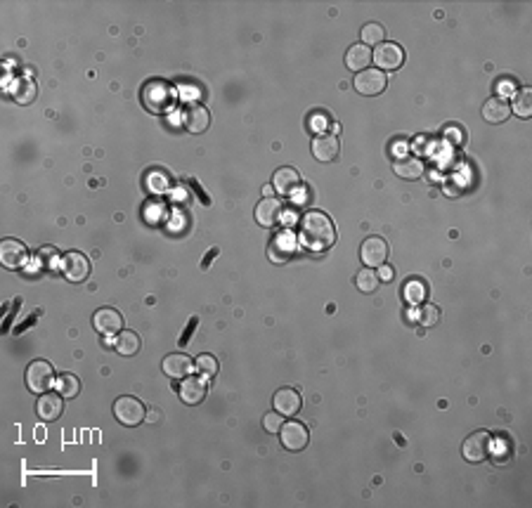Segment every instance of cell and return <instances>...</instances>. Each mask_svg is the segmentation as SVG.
<instances>
[{"mask_svg": "<svg viewBox=\"0 0 532 508\" xmlns=\"http://www.w3.org/2000/svg\"><path fill=\"white\" fill-rule=\"evenodd\" d=\"M329 126H331V121H329V116H327V114H322V112H315L313 116H310V128H313L315 133L324 135V130H327Z\"/></svg>", "mask_w": 532, "mask_h": 508, "instance_id": "obj_37", "label": "cell"}, {"mask_svg": "<svg viewBox=\"0 0 532 508\" xmlns=\"http://www.w3.org/2000/svg\"><path fill=\"white\" fill-rule=\"evenodd\" d=\"M272 194H274V187H272V184H265V187H262V196L270 199Z\"/></svg>", "mask_w": 532, "mask_h": 508, "instance_id": "obj_40", "label": "cell"}, {"mask_svg": "<svg viewBox=\"0 0 532 508\" xmlns=\"http://www.w3.org/2000/svg\"><path fill=\"white\" fill-rule=\"evenodd\" d=\"M52 383H54L52 367L43 360L31 362L29 369H26V386H29L31 393L43 395V393H47V388H52Z\"/></svg>", "mask_w": 532, "mask_h": 508, "instance_id": "obj_5", "label": "cell"}, {"mask_svg": "<svg viewBox=\"0 0 532 508\" xmlns=\"http://www.w3.org/2000/svg\"><path fill=\"white\" fill-rule=\"evenodd\" d=\"M338 152H341V142H338L336 135H317L315 142H313V154L317 161H334Z\"/></svg>", "mask_w": 532, "mask_h": 508, "instance_id": "obj_18", "label": "cell"}, {"mask_svg": "<svg viewBox=\"0 0 532 508\" xmlns=\"http://www.w3.org/2000/svg\"><path fill=\"white\" fill-rule=\"evenodd\" d=\"M62 263H59V256H57V251L54 249H40L38 251V267L40 270H54V267H59Z\"/></svg>", "mask_w": 532, "mask_h": 508, "instance_id": "obj_34", "label": "cell"}, {"mask_svg": "<svg viewBox=\"0 0 532 508\" xmlns=\"http://www.w3.org/2000/svg\"><path fill=\"white\" fill-rule=\"evenodd\" d=\"M371 61H374L381 71H395V69L403 66L405 50L398 43H381L371 52Z\"/></svg>", "mask_w": 532, "mask_h": 508, "instance_id": "obj_8", "label": "cell"}, {"mask_svg": "<svg viewBox=\"0 0 532 508\" xmlns=\"http://www.w3.org/2000/svg\"><path fill=\"white\" fill-rule=\"evenodd\" d=\"M163 374L170 376V379H187V376L195 372V365H192V360L185 353H173L163 360Z\"/></svg>", "mask_w": 532, "mask_h": 508, "instance_id": "obj_15", "label": "cell"}, {"mask_svg": "<svg viewBox=\"0 0 532 508\" xmlns=\"http://www.w3.org/2000/svg\"><path fill=\"white\" fill-rule=\"evenodd\" d=\"M445 137H450L452 144H464L466 142V133H464V128H461V126H450L445 130Z\"/></svg>", "mask_w": 532, "mask_h": 508, "instance_id": "obj_38", "label": "cell"}, {"mask_svg": "<svg viewBox=\"0 0 532 508\" xmlns=\"http://www.w3.org/2000/svg\"><path fill=\"white\" fill-rule=\"evenodd\" d=\"M393 170L403 180H419L424 175V161L417 159V156H405V159H398L393 163Z\"/></svg>", "mask_w": 532, "mask_h": 508, "instance_id": "obj_24", "label": "cell"}, {"mask_svg": "<svg viewBox=\"0 0 532 508\" xmlns=\"http://www.w3.org/2000/svg\"><path fill=\"white\" fill-rule=\"evenodd\" d=\"M255 220H258L260 228H274L282 220V203L279 199H262V201L255 206Z\"/></svg>", "mask_w": 532, "mask_h": 508, "instance_id": "obj_17", "label": "cell"}, {"mask_svg": "<svg viewBox=\"0 0 532 508\" xmlns=\"http://www.w3.org/2000/svg\"><path fill=\"white\" fill-rule=\"evenodd\" d=\"M378 281H393V277H395V272H393V267L391 265H381V267H378Z\"/></svg>", "mask_w": 532, "mask_h": 508, "instance_id": "obj_39", "label": "cell"}, {"mask_svg": "<svg viewBox=\"0 0 532 508\" xmlns=\"http://www.w3.org/2000/svg\"><path fill=\"white\" fill-rule=\"evenodd\" d=\"M272 407L282 416H296L301 411V395L294 388H279L272 397Z\"/></svg>", "mask_w": 532, "mask_h": 508, "instance_id": "obj_16", "label": "cell"}, {"mask_svg": "<svg viewBox=\"0 0 532 508\" xmlns=\"http://www.w3.org/2000/svg\"><path fill=\"white\" fill-rule=\"evenodd\" d=\"M36 95H38V88L33 81H22V83L15 85V100L19 105H31V102L36 100Z\"/></svg>", "mask_w": 532, "mask_h": 508, "instance_id": "obj_30", "label": "cell"}, {"mask_svg": "<svg viewBox=\"0 0 532 508\" xmlns=\"http://www.w3.org/2000/svg\"><path fill=\"white\" fill-rule=\"evenodd\" d=\"M183 121H185V128H187L190 133L202 135L211 126V112L204 105H190L187 109H185Z\"/></svg>", "mask_w": 532, "mask_h": 508, "instance_id": "obj_14", "label": "cell"}, {"mask_svg": "<svg viewBox=\"0 0 532 508\" xmlns=\"http://www.w3.org/2000/svg\"><path fill=\"white\" fill-rule=\"evenodd\" d=\"M206 393H209L206 383L202 379H195V376H187V379H183V383H180V397H183L185 404L204 402Z\"/></svg>", "mask_w": 532, "mask_h": 508, "instance_id": "obj_21", "label": "cell"}, {"mask_svg": "<svg viewBox=\"0 0 532 508\" xmlns=\"http://www.w3.org/2000/svg\"><path fill=\"white\" fill-rule=\"evenodd\" d=\"M440 321V310L435 305H424L419 310V324L421 326H435Z\"/></svg>", "mask_w": 532, "mask_h": 508, "instance_id": "obj_35", "label": "cell"}, {"mask_svg": "<svg viewBox=\"0 0 532 508\" xmlns=\"http://www.w3.org/2000/svg\"><path fill=\"white\" fill-rule=\"evenodd\" d=\"M282 423H284V416H282L279 411L265 414V418H262V428H265L267 432H279L282 430Z\"/></svg>", "mask_w": 532, "mask_h": 508, "instance_id": "obj_36", "label": "cell"}, {"mask_svg": "<svg viewBox=\"0 0 532 508\" xmlns=\"http://www.w3.org/2000/svg\"><path fill=\"white\" fill-rule=\"evenodd\" d=\"M282 444L289 449V451H301L306 449L308 444V428L299 421H289V423H282Z\"/></svg>", "mask_w": 532, "mask_h": 508, "instance_id": "obj_13", "label": "cell"}, {"mask_svg": "<svg viewBox=\"0 0 532 508\" xmlns=\"http://www.w3.org/2000/svg\"><path fill=\"white\" fill-rule=\"evenodd\" d=\"M170 187V180L168 175L163 173V170H149L147 173V189L154 191V194H161Z\"/></svg>", "mask_w": 532, "mask_h": 508, "instance_id": "obj_31", "label": "cell"}, {"mask_svg": "<svg viewBox=\"0 0 532 508\" xmlns=\"http://www.w3.org/2000/svg\"><path fill=\"white\" fill-rule=\"evenodd\" d=\"M386 29L381 24H367L362 29V45H381Z\"/></svg>", "mask_w": 532, "mask_h": 508, "instance_id": "obj_33", "label": "cell"}, {"mask_svg": "<svg viewBox=\"0 0 532 508\" xmlns=\"http://www.w3.org/2000/svg\"><path fill=\"white\" fill-rule=\"evenodd\" d=\"M360 258L364 260V265L371 267V270H374V267H381L386 260H388V244H386V239L367 237L362 242Z\"/></svg>", "mask_w": 532, "mask_h": 508, "instance_id": "obj_10", "label": "cell"}, {"mask_svg": "<svg viewBox=\"0 0 532 508\" xmlns=\"http://www.w3.org/2000/svg\"><path fill=\"white\" fill-rule=\"evenodd\" d=\"M296 249H299V239L294 237V232L282 230L272 237L270 246H267V256H270L272 263H287L296 253Z\"/></svg>", "mask_w": 532, "mask_h": 508, "instance_id": "obj_6", "label": "cell"}, {"mask_svg": "<svg viewBox=\"0 0 532 508\" xmlns=\"http://www.w3.org/2000/svg\"><path fill=\"white\" fill-rule=\"evenodd\" d=\"M140 345H142V341H140V336H137L135 331H121L119 336H116V341H114L116 353L123 355V357L137 355V353H140Z\"/></svg>", "mask_w": 532, "mask_h": 508, "instance_id": "obj_25", "label": "cell"}, {"mask_svg": "<svg viewBox=\"0 0 532 508\" xmlns=\"http://www.w3.org/2000/svg\"><path fill=\"white\" fill-rule=\"evenodd\" d=\"M195 367H197V372L204 376V379H213V376L218 374V360H216L213 355H202V357H197Z\"/></svg>", "mask_w": 532, "mask_h": 508, "instance_id": "obj_32", "label": "cell"}, {"mask_svg": "<svg viewBox=\"0 0 532 508\" xmlns=\"http://www.w3.org/2000/svg\"><path fill=\"white\" fill-rule=\"evenodd\" d=\"M511 116V105L504 98H492L482 105V119L487 123H504Z\"/></svg>", "mask_w": 532, "mask_h": 508, "instance_id": "obj_22", "label": "cell"}, {"mask_svg": "<svg viewBox=\"0 0 532 508\" xmlns=\"http://www.w3.org/2000/svg\"><path fill=\"white\" fill-rule=\"evenodd\" d=\"M62 395H54V393H43L40 395V400L36 404V411H38V418L45 423H52L57 421L62 416Z\"/></svg>", "mask_w": 532, "mask_h": 508, "instance_id": "obj_20", "label": "cell"}, {"mask_svg": "<svg viewBox=\"0 0 532 508\" xmlns=\"http://www.w3.org/2000/svg\"><path fill=\"white\" fill-rule=\"evenodd\" d=\"M511 112L521 119H530L532 116V90L530 88H523L521 93L514 98V105H511Z\"/></svg>", "mask_w": 532, "mask_h": 508, "instance_id": "obj_28", "label": "cell"}, {"mask_svg": "<svg viewBox=\"0 0 532 508\" xmlns=\"http://www.w3.org/2000/svg\"><path fill=\"white\" fill-rule=\"evenodd\" d=\"M403 293H405L407 303L419 305V303H424V300L428 298V286H426L424 279H417V277H414V279H410V281L405 284Z\"/></svg>", "mask_w": 532, "mask_h": 508, "instance_id": "obj_26", "label": "cell"}, {"mask_svg": "<svg viewBox=\"0 0 532 508\" xmlns=\"http://www.w3.org/2000/svg\"><path fill=\"white\" fill-rule=\"evenodd\" d=\"M355 90L360 95H367V98H374V95H381L386 90V85H388V81H386V73L381 69H364L355 76Z\"/></svg>", "mask_w": 532, "mask_h": 508, "instance_id": "obj_7", "label": "cell"}, {"mask_svg": "<svg viewBox=\"0 0 532 508\" xmlns=\"http://www.w3.org/2000/svg\"><path fill=\"white\" fill-rule=\"evenodd\" d=\"M62 272H64V277L69 281H74V284H79V281H86L88 274H91V260H88L83 253H66L64 258H62Z\"/></svg>", "mask_w": 532, "mask_h": 508, "instance_id": "obj_11", "label": "cell"}, {"mask_svg": "<svg viewBox=\"0 0 532 508\" xmlns=\"http://www.w3.org/2000/svg\"><path fill=\"white\" fill-rule=\"evenodd\" d=\"M54 388H57V393L62 397H66V400H71V397L79 395L81 390V381L76 379L74 374H59V379L54 381Z\"/></svg>", "mask_w": 532, "mask_h": 508, "instance_id": "obj_27", "label": "cell"}, {"mask_svg": "<svg viewBox=\"0 0 532 508\" xmlns=\"http://www.w3.org/2000/svg\"><path fill=\"white\" fill-rule=\"evenodd\" d=\"M178 102L175 88L168 85L166 81H149L142 88V105L151 114H168Z\"/></svg>", "mask_w": 532, "mask_h": 508, "instance_id": "obj_2", "label": "cell"}, {"mask_svg": "<svg viewBox=\"0 0 532 508\" xmlns=\"http://www.w3.org/2000/svg\"><path fill=\"white\" fill-rule=\"evenodd\" d=\"M272 187H274V191H279V194H284V196L294 194V191L301 187L299 170H294V168H289V166L279 168L277 173H274V177H272Z\"/></svg>", "mask_w": 532, "mask_h": 508, "instance_id": "obj_19", "label": "cell"}, {"mask_svg": "<svg viewBox=\"0 0 532 508\" xmlns=\"http://www.w3.org/2000/svg\"><path fill=\"white\" fill-rule=\"evenodd\" d=\"M355 284L362 293H374L378 288V274L371 270V267H364V270H360V274L355 277Z\"/></svg>", "mask_w": 532, "mask_h": 508, "instance_id": "obj_29", "label": "cell"}, {"mask_svg": "<svg viewBox=\"0 0 532 508\" xmlns=\"http://www.w3.org/2000/svg\"><path fill=\"white\" fill-rule=\"evenodd\" d=\"M93 326L102 336H119L123 331V317L121 312L112 310V307H102V310L95 312Z\"/></svg>", "mask_w": 532, "mask_h": 508, "instance_id": "obj_12", "label": "cell"}, {"mask_svg": "<svg viewBox=\"0 0 532 508\" xmlns=\"http://www.w3.org/2000/svg\"><path fill=\"white\" fill-rule=\"evenodd\" d=\"M371 64V50L367 45H352V47H348V52H345V66L350 69V71H355V73H360V71H364Z\"/></svg>", "mask_w": 532, "mask_h": 508, "instance_id": "obj_23", "label": "cell"}, {"mask_svg": "<svg viewBox=\"0 0 532 508\" xmlns=\"http://www.w3.org/2000/svg\"><path fill=\"white\" fill-rule=\"evenodd\" d=\"M0 263L8 270H19V267L29 263V251L19 239H5L0 244Z\"/></svg>", "mask_w": 532, "mask_h": 508, "instance_id": "obj_9", "label": "cell"}, {"mask_svg": "<svg viewBox=\"0 0 532 508\" xmlns=\"http://www.w3.org/2000/svg\"><path fill=\"white\" fill-rule=\"evenodd\" d=\"M461 451H464L466 461H471V463L485 461V459L490 456V451H492V437H490V432H485V430H475L464 440Z\"/></svg>", "mask_w": 532, "mask_h": 508, "instance_id": "obj_4", "label": "cell"}, {"mask_svg": "<svg viewBox=\"0 0 532 508\" xmlns=\"http://www.w3.org/2000/svg\"><path fill=\"white\" fill-rule=\"evenodd\" d=\"M336 242V228L322 211H310L301 218V244L310 251H327Z\"/></svg>", "mask_w": 532, "mask_h": 508, "instance_id": "obj_1", "label": "cell"}, {"mask_svg": "<svg viewBox=\"0 0 532 508\" xmlns=\"http://www.w3.org/2000/svg\"><path fill=\"white\" fill-rule=\"evenodd\" d=\"M114 416L121 425L133 428V425H140L147 414H144V407L140 400H135V397H130V395H123L114 402Z\"/></svg>", "mask_w": 532, "mask_h": 508, "instance_id": "obj_3", "label": "cell"}]
</instances>
